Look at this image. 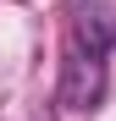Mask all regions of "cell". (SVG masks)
I'll use <instances>...</instances> for the list:
<instances>
[{"label":"cell","mask_w":116,"mask_h":121,"mask_svg":"<svg viewBox=\"0 0 116 121\" xmlns=\"http://www.w3.org/2000/svg\"><path fill=\"white\" fill-rule=\"evenodd\" d=\"M72 50L88 55L116 50V0H72Z\"/></svg>","instance_id":"7a4b0ae2"},{"label":"cell","mask_w":116,"mask_h":121,"mask_svg":"<svg viewBox=\"0 0 116 121\" xmlns=\"http://www.w3.org/2000/svg\"><path fill=\"white\" fill-rule=\"evenodd\" d=\"M105 55H88V50H72L66 44V60H61V105L66 110H94L105 99Z\"/></svg>","instance_id":"6da1fadb"}]
</instances>
